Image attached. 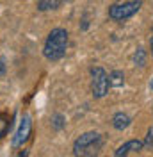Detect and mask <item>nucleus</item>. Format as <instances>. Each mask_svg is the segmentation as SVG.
<instances>
[{"instance_id": "ddd939ff", "label": "nucleus", "mask_w": 153, "mask_h": 157, "mask_svg": "<svg viewBox=\"0 0 153 157\" xmlns=\"http://www.w3.org/2000/svg\"><path fill=\"white\" fill-rule=\"evenodd\" d=\"M144 145L153 148V127L148 128V134H146V137H144Z\"/></svg>"}, {"instance_id": "7ed1b4c3", "label": "nucleus", "mask_w": 153, "mask_h": 157, "mask_svg": "<svg viewBox=\"0 0 153 157\" xmlns=\"http://www.w3.org/2000/svg\"><path fill=\"white\" fill-rule=\"evenodd\" d=\"M110 88V82H109V75L103 68L95 66L91 68V91H93V97L95 98H103L107 95V91Z\"/></svg>"}, {"instance_id": "423d86ee", "label": "nucleus", "mask_w": 153, "mask_h": 157, "mask_svg": "<svg viewBox=\"0 0 153 157\" xmlns=\"http://www.w3.org/2000/svg\"><path fill=\"white\" fill-rule=\"evenodd\" d=\"M143 148H144V141H141V139H130V141H126L125 145H121V147L116 150L114 155L121 157V155H128V154H137Z\"/></svg>"}, {"instance_id": "4468645a", "label": "nucleus", "mask_w": 153, "mask_h": 157, "mask_svg": "<svg viewBox=\"0 0 153 157\" xmlns=\"http://www.w3.org/2000/svg\"><path fill=\"white\" fill-rule=\"evenodd\" d=\"M2 75H6V61H4V57H0V77Z\"/></svg>"}, {"instance_id": "f8f14e48", "label": "nucleus", "mask_w": 153, "mask_h": 157, "mask_svg": "<svg viewBox=\"0 0 153 157\" xmlns=\"http://www.w3.org/2000/svg\"><path fill=\"white\" fill-rule=\"evenodd\" d=\"M134 61L137 66H144V63H146V54H144L143 48H137V52H135L134 56Z\"/></svg>"}, {"instance_id": "dca6fc26", "label": "nucleus", "mask_w": 153, "mask_h": 157, "mask_svg": "<svg viewBox=\"0 0 153 157\" xmlns=\"http://www.w3.org/2000/svg\"><path fill=\"white\" fill-rule=\"evenodd\" d=\"M150 88L153 89V78H151V80H150Z\"/></svg>"}, {"instance_id": "f03ea898", "label": "nucleus", "mask_w": 153, "mask_h": 157, "mask_svg": "<svg viewBox=\"0 0 153 157\" xmlns=\"http://www.w3.org/2000/svg\"><path fill=\"white\" fill-rule=\"evenodd\" d=\"M103 139L102 136L91 130V132H84L82 136H78L73 143V154L75 155H82V157H89V155H96L102 148Z\"/></svg>"}, {"instance_id": "1a4fd4ad", "label": "nucleus", "mask_w": 153, "mask_h": 157, "mask_svg": "<svg viewBox=\"0 0 153 157\" xmlns=\"http://www.w3.org/2000/svg\"><path fill=\"white\" fill-rule=\"evenodd\" d=\"M9 128H11V118L6 113H0V139L7 134Z\"/></svg>"}, {"instance_id": "f3484780", "label": "nucleus", "mask_w": 153, "mask_h": 157, "mask_svg": "<svg viewBox=\"0 0 153 157\" xmlns=\"http://www.w3.org/2000/svg\"><path fill=\"white\" fill-rule=\"evenodd\" d=\"M66 2H69V0H66Z\"/></svg>"}, {"instance_id": "2eb2a0df", "label": "nucleus", "mask_w": 153, "mask_h": 157, "mask_svg": "<svg viewBox=\"0 0 153 157\" xmlns=\"http://www.w3.org/2000/svg\"><path fill=\"white\" fill-rule=\"evenodd\" d=\"M151 56H153V34H151Z\"/></svg>"}, {"instance_id": "9d476101", "label": "nucleus", "mask_w": 153, "mask_h": 157, "mask_svg": "<svg viewBox=\"0 0 153 157\" xmlns=\"http://www.w3.org/2000/svg\"><path fill=\"white\" fill-rule=\"evenodd\" d=\"M59 6H61V0H39V2H38V9L39 11L57 9Z\"/></svg>"}, {"instance_id": "0eeeda50", "label": "nucleus", "mask_w": 153, "mask_h": 157, "mask_svg": "<svg viewBox=\"0 0 153 157\" xmlns=\"http://www.w3.org/2000/svg\"><path fill=\"white\" fill-rule=\"evenodd\" d=\"M130 123H132V118L128 116L126 113H116L112 116V127L116 130H125Z\"/></svg>"}, {"instance_id": "f257e3e1", "label": "nucleus", "mask_w": 153, "mask_h": 157, "mask_svg": "<svg viewBox=\"0 0 153 157\" xmlns=\"http://www.w3.org/2000/svg\"><path fill=\"white\" fill-rule=\"evenodd\" d=\"M66 48H68V32L64 29L57 27L48 34L45 47H43V56L48 61H59V59L64 57Z\"/></svg>"}, {"instance_id": "6e6552de", "label": "nucleus", "mask_w": 153, "mask_h": 157, "mask_svg": "<svg viewBox=\"0 0 153 157\" xmlns=\"http://www.w3.org/2000/svg\"><path fill=\"white\" fill-rule=\"evenodd\" d=\"M109 82H110V88H121L125 84V75L121 70H114L109 73Z\"/></svg>"}, {"instance_id": "9b49d317", "label": "nucleus", "mask_w": 153, "mask_h": 157, "mask_svg": "<svg viewBox=\"0 0 153 157\" xmlns=\"http://www.w3.org/2000/svg\"><path fill=\"white\" fill-rule=\"evenodd\" d=\"M66 125V121H64V116L62 114H54L52 116V127L55 128V130H62Z\"/></svg>"}, {"instance_id": "39448f33", "label": "nucleus", "mask_w": 153, "mask_h": 157, "mask_svg": "<svg viewBox=\"0 0 153 157\" xmlns=\"http://www.w3.org/2000/svg\"><path fill=\"white\" fill-rule=\"evenodd\" d=\"M30 128H32V120H30L29 114H23L21 116V121H20V125H18V130H16L14 137H13V147L18 148L29 139Z\"/></svg>"}, {"instance_id": "20e7f679", "label": "nucleus", "mask_w": 153, "mask_h": 157, "mask_svg": "<svg viewBox=\"0 0 153 157\" xmlns=\"http://www.w3.org/2000/svg\"><path fill=\"white\" fill-rule=\"evenodd\" d=\"M143 2L141 0H130V2H125V4H114L109 7V16L116 21H123V20L132 18L137 11L141 9Z\"/></svg>"}]
</instances>
